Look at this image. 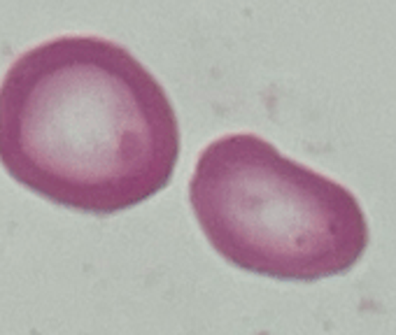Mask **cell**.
Wrapping results in <instances>:
<instances>
[{"mask_svg": "<svg viewBox=\"0 0 396 335\" xmlns=\"http://www.w3.org/2000/svg\"><path fill=\"white\" fill-rule=\"evenodd\" d=\"M177 156L166 89L112 40H45L0 82V163L56 205L91 214L133 207L164 189Z\"/></svg>", "mask_w": 396, "mask_h": 335, "instance_id": "6da1fadb", "label": "cell"}, {"mask_svg": "<svg viewBox=\"0 0 396 335\" xmlns=\"http://www.w3.org/2000/svg\"><path fill=\"white\" fill-rule=\"evenodd\" d=\"M189 200L207 243L233 265L280 279L345 272L368 245L359 200L252 133L200 152Z\"/></svg>", "mask_w": 396, "mask_h": 335, "instance_id": "7a4b0ae2", "label": "cell"}]
</instances>
